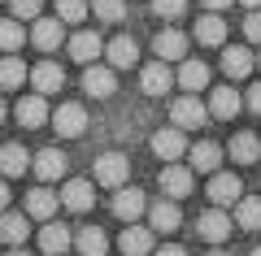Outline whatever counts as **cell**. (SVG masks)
Listing matches in <instances>:
<instances>
[{"instance_id": "obj_4", "label": "cell", "mask_w": 261, "mask_h": 256, "mask_svg": "<svg viewBox=\"0 0 261 256\" xmlns=\"http://www.w3.org/2000/svg\"><path fill=\"white\" fill-rule=\"evenodd\" d=\"M83 92L96 96V100H109V96L118 92V74H113V65H87V70H83Z\"/></svg>"}, {"instance_id": "obj_42", "label": "cell", "mask_w": 261, "mask_h": 256, "mask_svg": "<svg viewBox=\"0 0 261 256\" xmlns=\"http://www.w3.org/2000/svg\"><path fill=\"white\" fill-rule=\"evenodd\" d=\"M200 5H205V9H209V13H222V9H226V5H231V0H200Z\"/></svg>"}, {"instance_id": "obj_25", "label": "cell", "mask_w": 261, "mask_h": 256, "mask_svg": "<svg viewBox=\"0 0 261 256\" xmlns=\"http://www.w3.org/2000/svg\"><path fill=\"white\" fill-rule=\"evenodd\" d=\"M222 70L231 74V78H248V74L257 70V56H252L248 48H222Z\"/></svg>"}, {"instance_id": "obj_18", "label": "cell", "mask_w": 261, "mask_h": 256, "mask_svg": "<svg viewBox=\"0 0 261 256\" xmlns=\"http://www.w3.org/2000/svg\"><path fill=\"white\" fill-rule=\"evenodd\" d=\"M65 48H70V56H74L79 65H92L96 56L105 52V44H100V35H96V31H74Z\"/></svg>"}, {"instance_id": "obj_26", "label": "cell", "mask_w": 261, "mask_h": 256, "mask_svg": "<svg viewBox=\"0 0 261 256\" xmlns=\"http://www.w3.org/2000/svg\"><path fill=\"white\" fill-rule=\"evenodd\" d=\"M196 39L205 48H222L226 44V22L218 13H205V18H196Z\"/></svg>"}, {"instance_id": "obj_8", "label": "cell", "mask_w": 261, "mask_h": 256, "mask_svg": "<svg viewBox=\"0 0 261 256\" xmlns=\"http://www.w3.org/2000/svg\"><path fill=\"white\" fill-rule=\"evenodd\" d=\"M161 191L170 195V200H183V195H192V169L187 165H174V161H166V169H161Z\"/></svg>"}, {"instance_id": "obj_16", "label": "cell", "mask_w": 261, "mask_h": 256, "mask_svg": "<svg viewBox=\"0 0 261 256\" xmlns=\"http://www.w3.org/2000/svg\"><path fill=\"white\" fill-rule=\"evenodd\" d=\"M61 18H35V26H31V44L39 48V52H57L61 48Z\"/></svg>"}, {"instance_id": "obj_9", "label": "cell", "mask_w": 261, "mask_h": 256, "mask_svg": "<svg viewBox=\"0 0 261 256\" xmlns=\"http://www.w3.org/2000/svg\"><path fill=\"white\" fill-rule=\"evenodd\" d=\"M61 204H65L70 213H87V209L96 204V187L87 183V178H70V183L61 187Z\"/></svg>"}, {"instance_id": "obj_29", "label": "cell", "mask_w": 261, "mask_h": 256, "mask_svg": "<svg viewBox=\"0 0 261 256\" xmlns=\"http://www.w3.org/2000/svg\"><path fill=\"white\" fill-rule=\"evenodd\" d=\"M27 165H31V156H27L22 144H5V148H0V174H5V178L27 174Z\"/></svg>"}, {"instance_id": "obj_5", "label": "cell", "mask_w": 261, "mask_h": 256, "mask_svg": "<svg viewBox=\"0 0 261 256\" xmlns=\"http://www.w3.org/2000/svg\"><path fill=\"white\" fill-rule=\"evenodd\" d=\"M196 230H200V239H205V243H226V239H231V230H235V221L226 217L222 209H209V213H200V221H196Z\"/></svg>"}, {"instance_id": "obj_31", "label": "cell", "mask_w": 261, "mask_h": 256, "mask_svg": "<svg viewBox=\"0 0 261 256\" xmlns=\"http://www.w3.org/2000/svg\"><path fill=\"white\" fill-rule=\"evenodd\" d=\"M27 213H0V239H5V243L9 247H22L27 243Z\"/></svg>"}, {"instance_id": "obj_1", "label": "cell", "mask_w": 261, "mask_h": 256, "mask_svg": "<svg viewBox=\"0 0 261 256\" xmlns=\"http://www.w3.org/2000/svg\"><path fill=\"white\" fill-rule=\"evenodd\" d=\"M92 178L100 187H126V178H130V161L122 152H105V156H96V169H92Z\"/></svg>"}, {"instance_id": "obj_28", "label": "cell", "mask_w": 261, "mask_h": 256, "mask_svg": "<svg viewBox=\"0 0 261 256\" xmlns=\"http://www.w3.org/2000/svg\"><path fill=\"white\" fill-rule=\"evenodd\" d=\"M74 247H79V256H105L109 252V235L100 226H83L74 235Z\"/></svg>"}, {"instance_id": "obj_46", "label": "cell", "mask_w": 261, "mask_h": 256, "mask_svg": "<svg viewBox=\"0 0 261 256\" xmlns=\"http://www.w3.org/2000/svg\"><path fill=\"white\" fill-rule=\"evenodd\" d=\"M205 256H226V252H222V247H214V252H205Z\"/></svg>"}, {"instance_id": "obj_44", "label": "cell", "mask_w": 261, "mask_h": 256, "mask_svg": "<svg viewBox=\"0 0 261 256\" xmlns=\"http://www.w3.org/2000/svg\"><path fill=\"white\" fill-rule=\"evenodd\" d=\"M240 5H248V9H261V0H240Z\"/></svg>"}, {"instance_id": "obj_20", "label": "cell", "mask_w": 261, "mask_h": 256, "mask_svg": "<svg viewBox=\"0 0 261 256\" xmlns=\"http://www.w3.org/2000/svg\"><path fill=\"white\" fill-rule=\"evenodd\" d=\"M105 56H109L113 70H130V65L140 61V44H135L130 35H118V39H109V44H105Z\"/></svg>"}, {"instance_id": "obj_40", "label": "cell", "mask_w": 261, "mask_h": 256, "mask_svg": "<svg viewBox=\"0 0 261 256\" xmlns=\"http://www.w3.org/2000/svg\"><path fill=\"white\" fill-rule=\"evenodd\" d=\"M244 104H248V109H252V113H261V82H257V87H252V92H248V96H244Z\"/></svg>"}, {"instance_id": "obj_47", "label": "cell", "mask_w": 261, "mask_h": 256, "mask_svg": "<svg viewBox=\"0 0 261 256\" xmlns=\"http://www.w3.org/2000/svg\"><path fill=\"white\" fill-rule=\"evenodd\" d=\"M0 122H5V100H0Z\"/></svg>"}, {"instance_id": "obj_34", "label": "cell", "mask_w": 261, "mask_h": 256, "mask_svg": "<svg viewBox=\"0 0 261 256\" xmlns=\"http://www.w3.org/2000/svg\"><path fill=\"white\" fill-rule=\"evenodd\" d=\"M22 44H27V31H22V22H18V18L0 22V52H18Z\"/></svg>"}, {"instance_id": "obj_49", "label": "cell", "mask_w": 261, "mask_h": 256, "mask_svg": "<svg viewBox=\"0 0 261 256\" xmlns=\"http://www.w3.org/2000/svg\"><path fill=\"white\" fill-rule=\"evenodd\" d=\"M257 70H261V56H257Z\"/></svg>"}, {"instance_id": "obj_37", "label": "cell", "mask_w": 261, "mask_h": 256, "mask_svg": "<svg viewBox=\"0 0 261 256\" xmlns=\"http://www.w3.org/2000/svg\"><path fill=\"white\" fill-rule=\"evenodd\" d=\"M9 9H13V18H31V22H35L39 18V13H44V0H9Z\"/></svg>"}, {"instance_id": "obj_38", "label": "cell", "mask_w": 261, "mask_h": 256, "mask_svg": "<svg viewBox=\"0 0 261 256\" xmlns=\"http://www.w3.org/2000/svg\"><path fill=\"white\" fill-rule=\"evenodd\" d=\"M183 9H187V0H152L157 18H183Z\"/></svg>"}, {"instance_id": "obj_6", "label": "cell", "mask_w": 261, "mask_h": 256, "mask_svg": "<svg viewBox=\"0 0 261 256\" xmlns=\"http://www.w3.org/2000/svg\"><path fill=\"white\" fill-rule=\"evenodd\" d=\"M144 213H148V200H144L140 187H118V195H113V217H122V221H140Z\"/></svg>"}, {"instance_id": "obj_36", "label": "cell", "mask_w": 261, "mask_h": 256, "mask_svg": "<svg viewBox=\"0 0 261 256\" xmlns=\"http://www.w3.org/2000/svg\"><path fill=\"white\" fill-rule=\"evenodd\" d=\"M92 13L100 22H122L126 18V0H92Z\"/></svg>"}, {"instance_id": "obj_24", "label": "cell", "mask_w": 261, "mask_h": 256, "mask_svg": "<svg viewBox=\"0 0 261 256\" xmlns=\"http://www.w3.org/2000/svg\"><path fill=\"white\" fill-rule=\"evenodd\" d=\"M74 243V235L65 226H57V221H48L44 230H39V252L44 256H65V247Z\"/></svg>"}, {"instance_id": "obj_21", "label": "cell", "mask_w": 261, "mask_h": 256, "mask_svg": "<svg viewBox=\"0 0 261 256\" xmlns=\"http://www.w3.org/2000/svg\"><path fill=\"white\" fill-rule=\"evenodd\" d=\"M240 109H244V96L235 92V87H214V96H209V118L231 122Z\"/></svg>"}, {"instance_id": "obj_7", "label": "cell", "mask_w": 261, "mask_h": 256, "mask_svg": "<svg viewBox=\"0 0 261 256\" xmlns=\"http://www.w3.org/2000/svg\"><path fill=\"white\" fill-rule=\"evenodd\" d=\"M174 87V74H170V61H152L140 70V92L144 96H166Z\"/></svg>"}, {"instance_id": "obj_15", "label": "cell", "mask_w": 261, "mask_h": 256, "mask_svg": "<svg viewBox=\"0 0 261 256\" xmlns=\"http://www.w3.org/2000/svg\"><path fill=\"white\" fill-rule=\"evenodd\" d=\"M31 169H35L39 183H57V178L65 174V152H61V148H44V152H35Z\"/></svg>"}, {"instance_id": "obj_2", "label": "cell", "mask_w": 261, "mask_h": 256, "mask_svg": "<svg viewBox=\"0 0 261 256\" xmlns=\"http://www.w3.org/2000/svg\"><path fill=\"white\" fill-rule=\"evenodd\" d=\"M170 122H174L178 130H196V126H205V122H209V104H200L192 92H187V96H178V100H174Z\"/></svg>"}, {"instance_id": "obj_30", "label": "cell", "mask_w": 261, "mask_h": 256, "mask_svg": "<svg viewBox=\"0 0 261 256\" xmlns=\"http://www.w3.org/2000/svg\"><path fill=\"white\" fill-rule=\"evenodd\" d=\"M235 226L240 230H261V195H240L235 200Z\"/></svg>"}, {"instance_id": "obj_41", "label": "cell", "mask_w": 261, "mask_h": 256, "mask_svg": "<svg viewBox=\"0 0 261 256\" xmlns=\"http://www.w3.org/2000/svg\"><path fill=\"white\" fill-rule=\"evenodd\" d=\"M152 256H187L178 243H166V247H152Z\"/></svg>"}, {"instance_id": "obj_43", "label": "cell", "mask_w": 261, "mask_h": 256, "mask_svg": "<svg viewBox=\"0 0 261 256\" xmlns=\"http://www.w3.org/2000/svg\"><path fill=\"white\" fill-rule=\"evenodd\" d=\"M9 209V183H5V178H0V213Z\"/></svg>"}, {"instance_id": "obj_22", "label": "cell", "mask_w": 261, "mask_h": 256, "mask_svg": "<svg viewBox=\"0 0 261 256\" xmlns=\"http://www.w3.org/2000/svg\"><path fill=\"white\" fill-rule=\"evenodd\" d=\"M240 191H244V183L235 174H222V169H214V178H209V200L222 209V204H235L240 200Z\"/></svg>"}, {"instance_id": "obj_45", "label": "cell", "mask_w": 261, "mask_h": 256, "mask_svg": "<svg viewBox=\"0 0 261 256\" xmlns=\"http://www.w3.org/2000/svg\"><path fill=\"white\" fill-rule=\"evenodd\" d=\"M9 256H31V252H22V247H13V252H9Z\"/></svg>"}, {"instance_id": "obj_3", "label": "cell", "mask_w": 261, "mask_h": 256, "mask_svg": "<svg viewBox=\"0 0 261 256\" xmlns=\"http://www.w3.org/2000/svg\"><path fill=\"white\" fill-rule=\"evenodd\" d=\"M48 122H53V130H57L61 139H79V135L87 130V109L70 100V104H61V109H57Z\"/></svg>"}, {"instance_id": "obj_27", "label": "cell", "mask_w": 261, "mask_h": 256, "mask_svg": "<svg viewBox=\"0 0 261 256\" xmlns=\"http://www.w3.org/2000/svg\"><path fill=\"white\" fill-rule=\"evenodd\" d=\"M226 152L235 156V165H257V156H261V139L252 135V130H240V135L231 139V148Z\"/></svg>"}, {"instance_id": "obj_12", "label": "cell", "mask_w": 261, "mask_h": 256, "mask_svg": "<svg viewBox=\"0 0 261 256\" xmlns=\"http://www.w3.org/2000/svg\"><path fill=\"white\" fill-rule=\"evenodd\" d=\"M118 247H122V256H152V226H135V221H126Z\"/></svg>"}, {"instance_id": "obj_17", "label": "cell", "mask_w": 261, "mask_h": 256, "mask_svg": "<svg viewBox=\"0 0 261 256\" xmlns=\"http://www.w3.org/2000/svg\"><path fill=\"white\" fill-rule=\"evenodd\" d=\"M148 144H152V152H157L161 161H178V156L187 152V139H183V130H178V126H166V130H157V135H152Z\"/></svg>"}, {"instance_id": "obj_10", "label": "cell", "mask_w": 261, "mask_h": 256, "mask_svg": "<svg viewBox=\"0 0 261 256\" xmlns=\"http://www.w3.org/2000/svg\"><path fill=\"white\" fill-rule=\"evenodd\" d=\"M152 52H157V61H183V56H187V35H183V31H174V26L157 31Z\"/></svg>"}, {"instance_id": "obj_35", "label": "cell", "mask_w": 261, "mask_h": 256, "mask_svg": "<svg viewBox=\"0 0 261 256\" xmlns=\"http://www.w3.org/2000/svg\"><path fill=\"white\" fill-rule=\"evenodd\" d=\"M87 13H92V0H57V18L70 22V26H79Z\"/></svg>"}, {"instance_id": "obj_11", "label": "cell", "mask_w": 261, "mask_h": 256, "mask_svg": "<svg viewBox=\"0 0 261 256\" xmlns=\"http://www.w3.org/2000/svg\"><path fill=\"white\" fill-rule=\"evenodd\" d=\"M148 226L157 230V235H174V230L183 226V213H178V204H174V200H157V204H148Z\"/></svg>"}, {"instance_id": "obj_33", "label": "cell", "mask_w": 261, "mask_h": 256, "mask_svg": "<svg viewBox=\"0 0 261 256\" xmlns=\"http://www.w3.org/2000/svg\"><path fill=\"white\" fill-rule=\"evenodd\" d=\"M27 78H31V70H27V65H22L13 52L0 56V87H22Z\"/></svg>"}, {"instance_id": "obj_39", "label": "cell", "mask_w": 261, "mask_h": 256, "mask_svg": "<svg viewBox=\"0 0 261 256\" xmlns=\"http://www.w3.org/2000/svg\"><path fill=\"white\" fill-rule=\"evenodd\" d=\"M244 35H248L252 44H261V9H252L248 18H244Z\"/></svg>"}, {"instance_id": "obj_14", "label": "cell", "mask_w": 261, "mask_h": 256, "mask_svg": "<svg viewBox=\"0 0 261 256\" xmlns=\"http://www.w3.org/2000/svg\"><path fill=\"white\" fill-rule=\"evenodd\" d=\"M174 82L183 87V92H200V87H209V65L205 61H196V56H183L178 61V74H174Z\"/></svg>"}, {"instance_id": "obj_23", "label": "cell", "mask_w": 261, "mask_h": 256, "mask_svg": "<svg viewBox=\"0 0 261 256\" xmlns=\"http://www.w3.org/2000/svg\"><path fill=\"white\" fill-rule=\"evenodd\" d=\"M61 82H65V74H61V65H57V61H39L35 70H31V87H35L39 96L61 92Z\"/></svg>"}, {"instance_id": "obj_13", "label": "cell", "mask_w": 261, "mask_h": 256, "mask_svg": "<svg viewBox=\"0 0 261 256\" xmlns=\"http://www.w3.org/2000/svg\"><path fill=\"white\" fill-rule=\"evenodd\" d=\"M13 113H18V122H22L27 130H39L48 118H53V113H48V100H44L39 92H35V96H22V100L13 104Z\"/></svg>"}, {"instance_id": "obj_48", "label": "cell", "mask_w": 261, "mask_h": 256, "mask_svg": "<svg viewBox=\"0 0 261 256\" xmlns=\"http://www.w3.org/2000/svg\"><path fill=\"white\" fill-rule=\"evenodd\" d=\"M248 256H261V247H252V252H248Z\"/></svg>"}, {"instance_id": "obj_32", "label": "cell", "mask_w": 261, "mask_h": 256, "mask_svg": "<svg viewBox=\"0 0 261 256\" xmlns=\"http://www.w3.org/2000/svg\"><path fill=\"white\" fill-rule=\"evenodd\" d=\"M187 156H192V169H200V174H214L222 165V148L218 144H196V148H187Z\"/></svg>"}, {"instance_id": "obj_19", "label": "cell", "mask_w": 261, "mask_h": 256, "mask_svg": "<svg viewBox=\"0 0 261 256\" xmlns=\"http://www.w3.org/2000/svg\"><path fill=\"white\" fill-rule=\"evenodd\" d=\"M57 209H61V195H57V191H48V187L27 191V217H35V221H53Z\"/></svg>"}]
</instances>
